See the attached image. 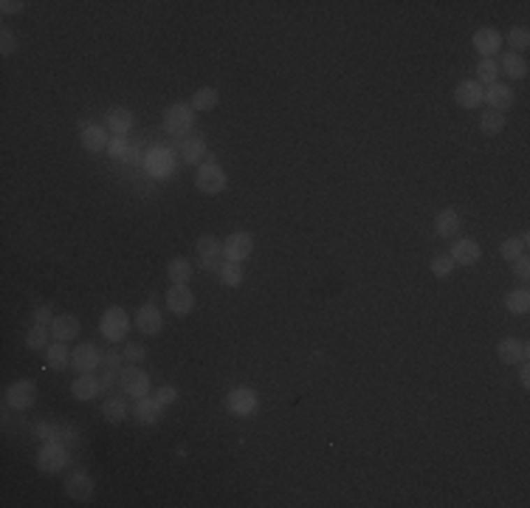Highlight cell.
<instances>
[{"instance_id":"f1b7e54d","label":"cell","mask_w":530,"mask_h":508,"mask_svg":"<svg viewBox=\"0 0 530 508\" xmlns=\"http://www.w3.org/2000/svg\"><path fill=\"white\" fill-rule=\"evenodd\" d=\"M527 243H530V238H527V235H524V238H505V240L499 243V254H502V260H505V263L519 260V257L524 254Z\"/></svg>"},{"instance_id":"d4e9b609","label":"cell","mask_w":530,"mask_h":508,"mask_svg":"<svg viewBox=\"0 0 530 508\" xmlns=\"http://www.w3.org/2000/svg\"><path fill=\"white\" fill-rule=\"evenodd\" d=\"M434 232L440 238H454L460 232V215L457 209H443L437 217H434Z\"/></svg>"},{"instance_id":"f35d334b","label":"cell","mask_w":530,"mask_h":508,"mask_svg":"<svg viewBox=\"0 0 530 508\" xmlns=\"http://www.w3.org/2000/svg\"><path fill=\"white\" fill-rule=\"evenodd\" d=\"M508 43H510V48H513L516 54H519V51H527V45H530V31H527L524 26H516V29H510Z\"/></svg>"},{"instance_id":"8fae6325","label":"cell","mask_w":530,"mask_h":508,"mask_svg":"<svg viewBox=\"0 0 530 508\" xmlns=\"http://www.w3.org/2000/svg\"><path fill=\"white\" fill-rule=\"evenodd\" d=\"M135 328H138L141 333H147V336H159V333H161L164 317H161V311L156 308V303H144V305L138 308V314H135Z\"/></svg>"},{"instance_id":"e0dca14e","label":"cell","mask_w":530,"mask_h":508,"mask_svg":"<svg viewBox=\"0 0 530 508\" xmlns=\"http://www.w3.org/2000/svg\"><path fill=\"white\" fill-rule=\"evenodd\" d=\"M496 356L505 361V365H522V361H527V344L522 339L508 336L496 344Z\"/></svg>"},{"instance_id":"c3c4849f","label":"cell","mask_w":530,"mask_h":508,"mask_svg":"<svg viewBox=\"0 0 530 508\" xmlns=\"http://www.w3.org/2000/svg\"><path fill=\"white\" fill-rule=\"evenodd\" d=\"M26 9V3H20V0H17V3H15V0H3V3H0V12H3V15H20Z\"/></svg>"},{"instance_id":"681fc988","label":"cell","mask_w":530,"mask_h":508,"mask_svg":"<svg viewBox=\"0 0 530 508\" xmlns=\"http://www.w3.org/2000/svg\"><path fill=\"white\" fill-rule=\"evenodd\" d=\"M34 432H37V438H57V435H59V432H57L54 426H48V423H40Z\"/></svg>"},{"instance_id":"7bdbcfd3","label":"cell","mask_w":530,"mask_h":508,"mask_svg":"<svg viewBox=\"0 0 530 508\" xmlns=\"http://www.w3.org/2000/svg\"><path fill=\"white\" fill-rule=\"evenodd\" d=\"M156 398H159L164 407H170V404H175V401H178V390H175L172 384H164V387H159V390H156Z\"/></svg>"},{"instance_id":"8d00e7d4","label":"cell","mask_w":530,"mask_h":508,"mask_svg":"<svg viewBox=\"0 0 530 508\" xmlns=\"http://www.w3.org/2000/svg\"><path fill=\"white\" fill-rule=\"evenodd\" d=\"M26 347L34 350V353L48 347V331H45V325H31V328H29V333H26Z\"/></svg>"},{"instance_id":"277c9868","label":"cell","mask_w":530,"mask_h":508,"mask_svg":"<svg viewBox=\"0 0 530 508\" xmlns=\"http://www.w3.org/2000/svg\"><path fill=\"white\" fill-rule=\"evenodd\" d=\"M68 449L62 447V441L59 438H51L43 449H40V455H37V466H40V472H45V474H59L65 466H68Z\"/></svg>"},{"instance_id":"5bb4252c","label":"cell","mask_w":530,"mask_h":508,"mask_svg":"<svg viewBox=\"0 0 530 508\" xmlns=\"http://www.w3.org/2000/svg\"><path fill=\"white\" fill-rule=\"evenodd\" d=\"M454 102H457L463 110H474L483 105V85L477 80H463L457 88H454Z\"/></svg>"},{"instance_id":"1f68e13d","label":"cell","mask_w":530,"mask_h":508,"mask_svg":"<svg viewBox=\"0 0 530 508\" xmlns=\"http://www.w3.org/2000/svg\"><path fill=\"white\" fill-rule=\"evenodd\" d=\"M505 308L516 317H524L530 311V294L524 291V288H516V291H508L505 297Z\"/></svg>"},{"instance_id":"f546056e","label":"cell","mask_w":530,"mask_h":508,"mask_svg":"<svg viewBox=\"0 0 530 508\" xmlns=\"http://www.w3.org/2000/svg\"><path fill=\"white\" fill-rule=\"evenodd\" d=\"M167 277L172 280V285H186V282L192 280V263L184 260V257L170 260V266H167Z\"/></svg>"},{"instance_id":"d6986e66","label":"cell","mask_w":530,"mask_h":508,"mask_svg":"<svg viewBox=\"0 0 530 508\" xmlns=\"http://www.w3.org/2000/svg\"><path fill=\"white\" fill-rule=\"evenodd\" d=\"M65 494H68L71 500L85 502V500H91V494H94V480H91L85 472H73V474L65 480Z\"/></svg>"},{"instance_id":"cb8c5ba5","label":"cell","mask_w":530,"mask_h":508,"mask_svg":"<svg viewBox=\"0 0 530 508\" xmlns=\"http://www.w3.org/2000/svg\"><path fill=\"white\" fill-rule=\"evenodd\" d=\"M133 122H135V116H133V110H127V108H113V110L108 113V130H110L113 136H127V133L133 130Z\"/></svg>"},{"instance_id":"52a82bcc","label":"cell","mask_w":530,"mask_h":508,"mask_svg":"<svg viewBox=\"0 0 530 508\" xmlns=\"http://www.w3.org/2000/svg\"><path fill=\"white\" fill-rule=\"evenodd\" d=\"M254 252V238L249 232H235L223 240V257L229 263H243Z\"/></svg>"},{"instance_id":"4316f807","label":"cell","mask_w":530,"mask_h":508,"mask_svg":"<svg viewBox=\"0 0 530 508\" xmlns=\"http://www.w3.org/2000/svg\"><path fill=\"white\" fill-rule=\"evenodd\" d=\"M217 102H220L217 88L203 85V88H198V91H195V96H192V110L206 113V110H214V108H217Z\"/></svg>"},{"instance_id":"44dd1931","label":"cell","mask_w":530,"mask_h":508,"mask_svg":"<svg viewBox=\"0 0 530 508\" xmlns=\"http://www.w3.org/2000/svg\"><path fill=\"white\" fill-rule=\"evenodd\" d=\"M99 390H102V382L94 373H80L77 382L71 384V393H73V398H77V401H91V398L99 395Z\"/></svg>"},{"instance_id":"ab89813d","label":"cell","mask_w":530,"mask_h":508,"mask_svg":"<svg viewBox=\"0 0 530 508\" xmlns=\"http://www.w3.org/2000/svg\"><path fill=\"white\" fill-rule=\"evenodd\" d=\"M451 271H454V260L448 257V254H440V257H434L432 260V274L434 277H451Z\"/></svg>"},{"instance_id":"83f0119b","label":"cell","mask_w":530,"mask_h":508,"mask_svg":"<svg viewBox=\"0 0 530 508\" xmlns=\"http://www.w3.org/2000/svg\"><path fill=\"white\" fill-rule=\"evenodd\" d=\"M147 173H153V175H159V178H167L170 173H172V164H170V153L167 150H153L147 156Z\"/></svg>"},{"instance_id":"4dcf8cb0","label":"cell","mask_w":530,"mask_h":508,"mask_svg":"<svg viewBox=\"0 0 530 508\" xmlns=\"http://www.w3.org/2000/svg\"><path fill=\"white\" fill-rule=\"evenodd\" d=\"M496 77H499V62H496L494 57H483V59L477 62V82L488 88V85L496 82Z\"/></svg>"},{"instance_id":"30bf717a","label":"cell","mask_w":530,"mask_h":508,"mask_svg":"<svg viewBox=\"0 0 530 508\" xmlns=\"http://www.w3.org/2000/svg\"><path fill=\"white\" fill-rule=\"evenodd\" d=\"M167 308L175 317H189L195 311V294L189 285H172L167 291Z\"/></svg>"},{"instance_id":"5b68a950","label":"cell","mask_w":530,"mask_h":508,"mask_svg":"<svg viewBox=\"0 0 530 508\" xmlns=\"http://www.w3.org/2000/svg\"><path fill=\"white\" fill-rule=\"evenodd\" d=\"M198 260H200V268L209 271V274H220L223 268V246L217 238L212 235H200L198 238Z\"/></svg>"},{"instance_id":"f6af8a7d","label":"cell","mask_w":530,"mask_h":508,"mask_svg":"<svg viewBox=\"0 0 530 508\" xmlns=\"http://www.w3.org/2000/svg\"><path fill=\"white\" fill-rule=\"evenodd\" d=\"M31 319H34V325H51V322H54V311H51V305H37Z\"/></svg>"},{"instance_id":"f907efd6","label":"cell","mask_w":530,"mask_h":508,"mask_svg":"<svg viewBox=\"0 0 530 508\" xmlns=\"http://www.w3.org/2000/svg\"><path fill=\"white\" fill-rule=\"evenodd\" d=\"M519 382H522V387H530V370L527 368L519 370Z\"/></svg>"},{"instance_id":"60d3db41","label":"cell","mask_w":530,"mask_h":508,"mask_svg":"<svg viewBox=\"0 0 530 508\" xmlns=\"http://www.w3.org/2000/svg\"><path fill=\"white\" fill-rule=\"evenodd\" d=\"M15 51H17V37H15L12 29L3 26V31H0V54L9 57V54H15Z\"/></svg>"},{"instance_id":"7a4b0ae2","label":"cell","mask_w":530,"mask_h":508,"mask_svg":"<svg viewBox=\"0 0 530 508\" xmlns=\"http://www.w3.org/2000/svg\"><path fill=\"white\" fill-rule=\"evenodd\" d=\"M226 184H229V178H226V173L217 167L214 156H206V164L198 167L195 187H198L203 195H220V192L226 189Z\"/></svg>"},{"instance_id":"6da1fadb","label":"cell","mask_w":530,"mask_h":508,"mask_svg":"<svg viewBox=\"0 0 530 508\" xmlns=\"http://www.w3.org/2000/svg\"><path fill=\"white\" fill-rule=\"evenodd\" d=\"M192 124H195V110H192V105L175 102V105H170V108L164 110V130H167V136H172V138H186L189 130H192Z\"/></svg>"},{"instance_id":"484cf974","label":"cell","mask_w":530,"mask_h":508,"mask_svg":"<svg viewBox=\"0 0 530 508\" xmlns=\"http://www.w3.org/2000/svg\"><path fill=\"white\" fill-rule=\"evenodd\" d=\"M527 59L522 57V54H516V51H508L505 57H502V65H499V74H508L510 80H524L527 77Z\"/></svg>"},{"instance_id":"836d02e7","label":"cell","mask_w":530,"mask_h":508,"mask_svg":"<svg viewBox=\"0 0 530 508\" xmlns=\"http://www.w3.org/2000/svg\"><path fill=\"white\" fill-rule=\"evenodd\" d=\"M217 277H220V282L226 288H237L243 282V263H229V260H226Z\"/></svg>"},{"instance_id":"e575fe53","label":"cell","mask_w":530,"mask_h":508,"mask_svg":"<svg viewBox=\"0 0 530 508\" xmlns=\"http://www.w3.org/2000/svg\"><path fill=\"white\" fill-rule=\"evenodd\" d=\"M480 130H483L485 136H499V133L505 130V116L496 113V110L483 113V116H480Z\"/></svg>"},{"instance_id":"ffe728a7","label":"cell","mask_w":530,"mask_h":508,"mask_svg":"<svg viewBox=\"0 0 530 508\" xmlns=\"http://www.w3.org/2000/svg\"><path fill=\"white\" fill-rule=\"evenodd\" d=\"M206 156H209V150H206V141H203L200 133H192V136H186L181 141V159L186 164H200Z\"/></svg>"},{"instance_id":"74e56055","label":"cell","mask_w":530,"mask_h":508,"mask_svg":"<svg viewBox=\"0 0 530 508\" xmlns=\"http://www.w3.org/2000/svg\"><path fill=\"white\" fill-rule=\"evenodd\" d=\"M108 153H110L116 161H130V156H133V150H130V141H127L124 136H113V138H110V144H108Z\"/></svg>"},{"instance_id":"d6a6232c","label":"cell","mask_w":530,"mask_h":508,"mask_svg":"<svg viewBox=\"0 0 530 508\" xmlns=\"http://www.w3.org/2000/svg\"><path fill=\"white\" fill-rule=\"evenodd\" d=\"M45 361H48V368L51 370H62L68 361H71V356H68V347H65V342H57V344H48L45 347Z\"/></svg>"},{"instance_id":"603a6c76","label":"cell","mask_w":530,"mask_h":508,"mask_svg":"<svg viewBox=\"0 0 530 508\" xmlns=\"http://www.w3.org/2000/svg\"><path fill=\"white\" fill-rule=\"evenodd\" d=\"M108 144H110V138H108V130L102 124H88L82 130V147L85 150L102 153V150H108Z\"/></svg>"},{"instance_id":"7402d4cb","label":"cell","mask_w":530,"mask_h":508,"mask_svg":"<svg viewBox=\"0 0 530 508\" xmlns=\"http://www.w3.org/2000/svg\"><path fill=\"white\" fill-rule=\"evenodd\" d=\"M471 43H474V48L483 57H494L499 51V45H502V34L496 29H477L474 37H471Z\"/></svg>"},{"instance_id":"3957f363","label":"cell","mask_w":530,"mask_h":508,"mask_svg":"<svg viewBox=\"0 0 530 508\" xmlns=\"http://www.w3.org/2000/svg\"><path fill=\"white\" fill-rule=\"evenodd\" d=\"M99 331H102V336H105L108 342H124V339H127V331H130V317H127V311L119 308V305L108 308V311L102 314V319H99Z\"/></svg>"},{"instance_id":"ba28073f","label":"cell","mask_w":530,"mask_h":508,"mask_svg":"<svg viewBox=\"0 0 530 508\" xmlns=\"http://www.w3.org/2000/svg\"><path fill=\"white\" fill-rule=\"evenodd\" d=\"M119 387H122V393L130 395V398H144V395H149V376H147L141 368L130 365V368L122 370Z\"/></svg>"},{"instance_id":"b9f144b4","label":"cell","mask_w":530,"mask_h":508,"mask_svg":"<svg viewBox=\"0 0 530 508\" xmlns=\"http://www.w3.org/2000/svg\"><path fill=\"white\" fill-rule=\"evenodd\" d=\"M144 358H147L144 344H135V342L124 344V361H127V365H138V361H144Z\"/></svg>"},{"instance_id":"4fadbf2b","label":"cell","mask_w":530,"mask_h":508,"mask_svg":"<svg viewBox=\"0 0 530 508\" xmlns=\"http://www.w3.org/2000/svg\"><path fill=\"white\" fill-rule=\"evenodd\" d=\"M448 257L454 260V266H474L480 257H483V249L477 240H469V238H460V240H454Z\"/></svg>"},{"instance_id":"ee69618b","label":"cell","mask_w":530,"mask_h":508,"mask_svg":"<svg viewBox=\"0 0 530 508\" xmlns=\"http://www.w3.org/2000/svg\"><path fill=\"white\" fill-rule=\"evenodd\" d=\"M102 361H105V370H122L124 353H119V350H108V353L102 356Z\"/></svg>"},{"instance_id":"8992f818","label":"cell","mask_w":530,"mask_h":508,"mask_svg":"<svg viewBox=\"0 0 530 508\" xmlns=\"http://www.w3.org/2000/svg\"><path fill=\"white\" fill-rule=\"evenodd\" d=\"M37 404V384L31 379H20L15 384H9L6 390V407L23 412V409H31Z\"/></svg>"},{"instance_id":"ac0fdd59","label":"cell","mask_w":530,"mask_h":508,"mask_svg":"<svg viewBox=\"0 0 530 508\" xmlns=\"http://www.w3.org/2000/svg\"><path fill=\"white\" fill-rule=\"evenodd\" d=\"M80 319L73 317V314H62V317H54V322H51V336L57 339V342H73L80 336Z\"/></svg>"},{"instance_id":"2e32d148","label":"cell","mask_w":530,"mask_h":508,"mask_svg":"<svg viewBox=\"0 0 530 508\" xmlns=\"http://www.w3.org/2000/svg\"><path fill=\"white\" fill-rule=\"evenodd\" d=\"M226 404H229V412L249 418V415H254V409H257V395H254L251 387H237V390L229 393V401H226Z\"/></svg>"},{"instance_id":"9a60e30c","label":"cell","mask_w":530,"mask_h":508,"mask_svg":"<svg viewBox=\"0 0 530 508\" xmlns=\"http://www.w3.org/2000/svg\"><path fill=\"white\" fill-rule=\"evenodd\" d=\"M483 102H488L491 110L505 113L508 108H513V91H510V85H505V82H494V85H488V88L483 91Z\"/></svg>"},{"instance_id":"d590c367","label":"cell","mask_w":530,"mask_h":508,"mask_svg":"<svg viewBox=\"0 0 530 508\" xmlns=\"http://www.w3.org/2000/svg\"><path fill=\"white\" fill-rule=\"evenodd\" d=\"M102 412H105L108 423H122L127 418V401L122 395L119 398H108V404L102 407Z\"/></svg>"},{"instance_id":"7c38bea8","label":"cell","mask_w":530,"mask_h":508,"mask_svg":"<svg viewBox=\"0 0 530 508\" xmlns=\"http://www.w3.org/2000/svg\"><path fill=\"white\" fill-rule=\"evenodd\" d=\"M99 361H102V356H99L96 344H91V342L80 344L77 350L71 353V368L77 373H94L99 368Z\"/></svg>"},{"instance_id":"9c48e42d","label":"cell","mask_w":530,"mask_h":508,"mask_svg":"<svg viewBox=\"0 0 530 508\" xmlns=\"http://www.w3.org/2000/svg\"><path fill=\"white\" fill-rule=\"evenodd\" d=\"M164 404L156 398V395H144V398H135V407H133V415H135V421L138 423H144V426H153V423H159L161 418H164Z\"/></svg>"},{"instance_id":"bcb514c9","label":"cell","mask_w":530,"mask_h":508,"mask_svg":"<svg viewBox=\"0 0 530 508\" xmlns=\"http://www.w3.org/2000/svg\"><path fill=\"white\" fill-rule=\"evenodd\" d=\"M510 266H513L516 277H522V280H527V277H530V263H527V254H522V257H519V260H513Z\"/></svg>"},{"instance_id":"7dc6e473","label":"cell","mask_w":530,"mask_h":508,"mask_svg":"<svg viewBox=\"0 0 530 508\" xmlns=\"http://www.w3.org/2000/svg\"><path fill=\"white\" fill-rule=\"evenodd\" d=\"M119 379H122V370H105V376L99 379V382H102V390H113V387L119 384Z\"/></svg>"}]
</instances>
